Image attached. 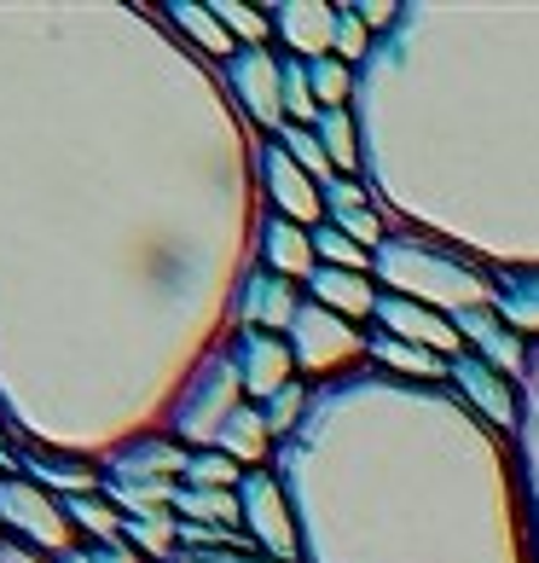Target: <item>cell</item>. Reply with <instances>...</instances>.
<instances>
[{
    "label": "cell",
    "instance_id": "cell-1",
    "mask_svg": "<svg viewBox=\"0 0 539 563\" xmlns=\"http://www.w3.org/2000/svg\"><path fill=\"white\" fill-rule=\"evenodd\" d=\"M319 290H325V297H337L343 308H366V290L348 285V279H319Z\"/></svg>",
    "mask_w": 539,
    "mask_h": 563
}]
</instances>
